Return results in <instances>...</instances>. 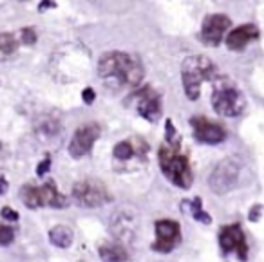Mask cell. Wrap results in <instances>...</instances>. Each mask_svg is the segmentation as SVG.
I'll use <instances>...</instances> for the list:
<instances>
[{"label": "cell", "instance_id": "obj_1", "mask_svg": "<svg viewBox=\"0 0 264 262\" xmlns=\"http://www.w3.org/2000/svg\"><path fill=\"white\" fill-rule=\"evenodd\" d=\"M98 76L119 87H139L145 78V65L134 53L109 51L98 60Z\"/></svg>", "mask_w": 264, "mask_h": 262}, {"label": "cell", "instance_id": "obj_2", "mask_svg": "<svg viewBox=\"0 0 264 262\" xmlns=\"http://www.w3.org/2000/svg\"><path fill=\"white\" fill-rule=\"evenodd\" d=\"M157 161L163 175L172 183L174 186L181 190H188L194 183V172L187 154L181 150V145L177 139L167 141L159 147L157 152Z\"/></svg>", "mask_w": 264, "mask_h": 262}, {"label": "cell", "instance_id": "obj_3", "mask_svg": "<svg viewBox=\"0 0 264 262\" xmlns=\"http://www.w3.org/2000/svg\"><path fill=\"white\" fill-rule=\"evenodd\" d=\"M217 76V65L205 54H190L181 64V84L190 102L199 99L203 82H214Z\"/></svg>", "mask_w": 264, "mask_h": 262}, {"label": "cell", "instance_id": "obj_4", "mask_svg": "<svg viewBox=\"0 0 264 262\" xmlns=\"http://www.w3.org/2000/svg\"><path fill=\"white\" fill-rule=\"evenodd\" d=\"M212 107L225 118H239L246 109V96L232 78H214Z\"/></svg>", "mask_w": 264, "mask_h": 262}, {"label": "cell", "instance_id": "obj_5", "mask_svg": "<svg viewBox=\"0 0 264 262\" xmlns=\"http://www.w3.org/2000/svg\"><path fill=\"white\" fill-rule=\"evenodd\" d=\"M242 163L235 154L226 156L214 167L208 175V188L215 195H226L234 190L241 177Z\"/></svg>", "mask_w": 264, "mask_h": 262}, {"label": "cell", "instance_id": "obj_6", "mask_svg": "<svg viewBox=\"0 0 264 262\" xmlns=\"http://www.w3.org/2000/svg\"><path fill=\"white\" fill-rule=\"evenodd\" d=\"M20 199L31 210L44 208V206H51V208H65L67 206V197L60 194L54 181H47L42 186L26 183L20 188Z\"/></svg>", "mask_w": 264, "mask_h": 262}, {"label": "cell", "instance_id": "obj_7", "mask_svg": "<svg viewBox=\"0 0 264 262\" xmlns=\"http://www.w3.org/2000/svg\"><path fill=\"white\" fill-rule=\"evenodd\" d=\"M111 235L121 244H132L138 237L139 215L138 210L132 206H119L109 217Z\"/></svg>", "mask_w": 264, "mask_h": 262}, {"label": "cell", "instance_id": "obj_8", "mask_svg": "<svg viewBox=\"0 0 264 262\" xmlns=\"http://www.w3.org/2000/svg\"><path fill=\"white\" fill-rule=\"evenodd\" d=\"M73 199L82 208H100V206L112 201V194L109 192L104 181L89 177L74 183Z\"/></svg>", "mask_w": 264, "mask_h": 262}, {"label": "cell", "instance_id": "obj_9", "mask_svg": "<svg viewBox=\"0 0 264 262\" xmlns=\"http://www.w3.org/2000/svg\"><path fill=\"white\" fill-rule=\"evenodd\" d=\"M130 98L134 102L136 112H138L145 122L149 123L159 122L161 116H163V103H161L159 92L154 91L150 85H143V87H139Z\"/></svg>", "mask_w": 264, "mask_h": 262}, {"label": "cell", "instance_id": "obj_10", "mask_svg": "<svg viewBox=\"0 0 264 262\" xmlns=\"http://www.w3.org/2000/svg\"><path fill=\"white\" fill-rule=\"evenodd\" d=\"M101 134V127L98 123H84L74 130L69 141V156L73 159H82L92 150L94 143Z\"/></svg>", "mask_w": 264, "mask_h": 262}, {"label": "cell", "instance_id": "obj_11", "mask_svg": "<svg viewBox=\"0 0 264 262\" xmlns=\"http://www.w3.org/2000/svg\"><path fill=\"white\" fill-rule=\"evenodd\" d=\"M219 246H221L222 255L235 253L239 260L248 258V243L246 235L239 224H226L219 232Z\"/></svg>", "mask_w": 264, "mask_h": 262}, {"label": "cell", "instance_id": "obj_12", "mask_svg": "<svg viewBox=\"0 0 264 262\" xmlns=\"http://www.w3.org/2000/svg\"><path fill=\"white\" fill-rule=\"evenodd\" d=\"M232 27V20L222 13H212L207 15L201 24V42L205 46L217 47L225 40L226 33Z\"/></svg>", "mask_w": 264, "mask_h": 262}, {"label": "cell", "instance_id": "obj_13", "mask_svg": "<svg viewBox=\"0 0 264 262\" xmlns=\"http://www.w3.org/2000/svg\"><path fill=\"white\" fill-rule=\"evenodd\" d=\"M154 228H156V240L152 244V250L157 253H170L181 243V226L176 220H156Z\"/></svg>", "mask_w": 264, "mask_h": 262}, {"label": "cell", "instance_id": "obj_14", "mask_svg": "<svg viewBox=\"0 0 264 262\" xmlns=\"http://www.w3.org/2000/svg\"><path fill=\"white\" fill-rule=\"evenodd\" d=\"M190 127L194 137L203 145H219L226 139L225 127L208 119L207 116H192Z\"/></svg>", "mask_w": 264, "mask_h": 262}, {"label": "cell", "instance_id": "obj_15", "mask_svg": "<svg viewBox=\"0 0 264 262\" xmlns=\"http://www.w3.org/2000/svg\"><path fill=\"white\" fill-rule=\"evenodd\" d=\"M259 38V29L253 24H242V26L232 29L225 36V44L230 51H242L248 44Z\"/></svg>", "mask_w": 264, "mask_h": 262}, {"label": "cell", "instance_id": "obj_16", "mask_svg": "<svg viewBox=\"0 0 264 262\" xmlns=\"http://www.w3.org/2000/svg\"><path fill=\"white\" fill-rule=\"evenodd\" d=\"M101 260H109V262H121V260H129V251L125 250V244L121 243H105L100 246L98 250Z\"/></svg>", "mask_w": 264, "mask_h": 262}, {"label": "cell", "instance_id": "obj_17", "mask_svg": "<svg viewBox=\"0 0 264 262\" xmlns=\"http://www.w3.org/2000/svg\"><path fill=\"white\" fill-rule=\"evenodd\" d=\"M49 240L53 246L60 248V250H67V248L73 244L74 233L69 226H65V224H56L54 228L49 230Z\"/></svg>", "mask_w": 264, "mask_h": 262}, {"label": "cell", "instance_id": "obj_18", "mask_svg": "<svg viewBox=\"0 0 264 262\" xmlns=\"http://www.w3.org/2000/svg\"><path fill=\"white\" fill-rule=\"evenodd\" d=\"M35 130L40 137L51 139V137H54L60 132L62 127L56 118H53V116H44V118H38V122L35 123Z\"/></svg>", "mask_w": 264, "mask_h": 262}, {"label": "cell", "instance_id": "obj_19", "mask_svg": "<svg viewBox=\"0 0 264 262\" xmlns=\"http://www.w3.org/2000/svg\"><path fill=\"white\" fill-rule=\"evenodd\" d=\"M136 154H138V147H136V143L132 139L119 141V143H116L114 148H112V156H114V159H118V161H129V159H132Z\"/></svg>", "mask_w": 264, "mask_h": 262}, {"label": "cell", "instance_id": "obj_20", "mask_svg": "<svg viewBox=\"0 0 264 262\" xmlns=\"http://www.w3.org/2000/svg\"><path fill=\"white\" fill-rule=\"evenodd\" d=\"M16 47H18V40H16L15 34L0 31V60L11 58L16 53Z\"/></svg>", "mask_w": 264, "mask_h": 262}, {"label": "cell", "instance_id": "obj_21", "mask_svg": "<svg viewBox=\"0 0 264 262\" xmlns=\"http://www.w3.org/2000/svg\"><path fill=\"white\" fill-rule=\"evenodd\" d=\"M190 215H192V219L197 220V223H201V224H212L210 213H207L203 210V201H201V197H194L190 201Z\"/></svg>", "mask_w": 264, "mask_h": 262}, {"label": "cell", "instance_id": "obj_22", "mask_svg": "<svg viewBox=\"0 0 264 262\" xmlns=\"http://www.w3.org/2000/svg\"><path fill=\"white\" fill-rule=\"evenodd\" d=\"M15 240V230L8 224H0V246H9Z\"/></svg>", "mask_w": 264, "mask_h": 262}, {"label": "cell", "instance_id": "obj_23", "mask_svg": "<svg viewBox=\"0 0 264 262\" xmlns=\"http://www.w3.org/2000/svg\"><path fill=\"white\" fill-rule=\"evenodd\" d=\"M20 42L33 46V44L36 42V33H35V29H33V27H24V29L20 31Z\"/></svg>", "mask_w": 264, "mask_h": 262}, {"label": "cell", "instance_id": "obj_24", "mask_svg": "<svg viewBox=\"0 0 264 262\" xmlns=\"http://www.w3.org/2000/svg\"><path fill=\"white\" fill-rule=\"evenodd\" d=\"M82 98H84V103L85 105H92L96 99V91L92 87H85L84 92H82Z\"/></svg>", "mask_w": 264, "mask_h": 262}, {"label": "cell", "instance_id": "obj_25", "mask_svg": "<svg viewBox=\"0 0 264 262\" xmlns=\"http://www.w3.org/2000/svg\"><path fill=\"white\" fill-rule=\"evenodd\" d=\"M0 213H2V217H4L6 220H18V213L13 208H9V206H4V208L0 210Z\"/></svg>", "mask_w": 264, "mask_h": 262}, {"label": "cell", "instance_id": "obj_26", "mask_svg": "<svg viewBox=\"0 0 264 262\" xmlns=\"http://www.w3.org/2000/svg\"><path fill=\"white\" fill-rule=\"evenodd\" d=\"M49 168H51V157L47 156L46 159H44L42 163H40L38 167H36V174H38L40 177H42V175L47 174V170H49Z\"/></svg>", "mask_w": 264, "mask_h": 262}, {"label": "cell", "instance_id": "obj_27", "mask_svg": "<svg viewBox=\"0 0 264 262\" xmlns=\"http://www.w3.org/2000/svg\"><path fill=\"white\" fill-rule=\"evenodd\" d=\"M260 212H262V205H255L252 210H250L248 219L252 220V223H257V220L260 219Z\"/></svg>", "mask_w": 264, "mask_h": 262}, {"label": "cell", "instance_id": "obj_28", "mask_svg": "<svg viewBox=\"0 0 264 262\" xmlns=\"http://www.w3.org/2000/svg\"><path fill=\"white\" fill-rule=\"evenodd\" d=\"M174 134H176V130H174L172 119H167V137H165V141H174Z\"/></svg>", "mask_w": 264, "mask_h": 262}]
</instances>
